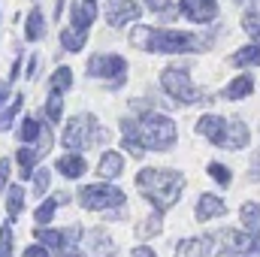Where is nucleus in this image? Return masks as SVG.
<instances>
[{
	"label": "nucleus",
	"mask_w": 260,
	"mask_h": 257,
	"mask_svg": "<svg viewBox=\"0 0 260 257\" xmlns=\"http://www.w3.org/2000/svg\"><path fill=\"white\" fill-rule=\"evenodd\" d=\"M40 157H43V154H40L37 148H30V145H21V148L15 151V160H18V167H21V179H34Z\"/></svg>",
	"instance_id": "nucleus-25"
},
{
	"label": "nucleus",
	"mask_w": 260,
	"mask_h": 257,
	"mask_svg": "<svg viewBox=\"0 0 260 257\" xmlns=\"http://www.w3.org/2000/svg\"><path fill=\"white\" fill-rule=\"evenodd\" d=\"M179 9L194 24H209L218 18V0H179Z\"/></svg>",
	"instance_id": "nucleus-11"
},
{
	"label": "nucleus",
	"mask_w": 260,
	"mask_h": 257,
	"mask_svg": "<svg viewBox=\"0 0 260 257\" xmlns=\"http://www.w3.org/2000/svg\"><path fill=\"white\" fill-rule=\"evenodd\" d=\"M97 173H100V179H106V182L118 179V176L124 173V157H121L118 151H106V154L100 157V164H97Z\"/></svg>",
	"instance_id": "nucleus-23"
},
{
	"label": "nucleus",
	"mask_w": 260,
	"mask_h": 257,
	"mask_svg": "<svg viewBox=\"0 0 260 257\" xmlns=\"http://www.w3.org/2000/svg\"><path fill=\"white\" fill-rule=\"evenodd\" d=\"M130 257H157V254H154V251H151L148 245H136V248L130 251Z\"/></svg>",
	"instance_id": "nucleus-44"
},
{
	"label": "nucleus",
	"mask_w": 260,
	"mask_h": 257,
	"mask_svg": "<svg viewBox=\"0 0 260 257\" xmlns=\"http://www.w3.org/2000/svg\"><path fill=\"white\" fill-rule=\"evenodd\" d=\"M251 142V130L242 118H230V127H227V148L230 151H239Z\"/></svg>",
	"instance_id": "nucleus-22"
},
{
	"label": "nucleus",
	"mask_w": 260,
	"mask_h": 257,
	"mask_svg": "<svg viewBox=\"0 0 260 257\" xmlns=\"http://www.w3.org/2000/svg\"><path fill=\"white\" fill-rule=\"evenodd\" d=\"M46 133H49L46 121H40L37 115H27V118L21 121V130H18V136H21V142H24V145H40Z\"/></svg>",
	"instance_id": "nucleus-20"
},
{
	"label": "nucleus",
	"mask_w": 260,
	"mask_h": 257,
	"mask_svg": "<svg viewBox=\"0 0 260 257\" xmlns=\"http://www.w3.org/2000/svg\"><path fill=\"white\" fill-rule=\"evenodd\" d=\"M233 3H245V0H233Z\"/></svg>",
	"instance_id": "nucleus-47"
},
{
	"label": "nucleus",
	"mask_w": 260,
	"mask_h": 257,
	"mask_svg": "<svg viewBox=\"0 0 260 257\" xmlns=\"http://www.w3.org/2000/svg\"><path fill=\"white\" fill-rule=\"evenodd\" d=\"M227 127H230V118H221V115H203L197 121V133L218 148H227Z\"/></svg>",
	"instance_id": "nucleus-12"
},
{
	"label": "nucleus",
	"mask_w": 260,
	"mask_h": 257,
	"mask_svg": "<svg viewBox=\"0 0 260 257\" xmlns=\"http://www.w3.org/2000/svg\"><path fill=\"white\" fill-rule=\"evenodd\" d=\"M230 64L233 67H260V46L251 43V46L233 52V55H230Z\"/></svg>",
	"instance_id": "nucleus-28"
},
{
	"label": "nucleus",
	"mask_w": 260,
	"mask_h": 257,
	"mask_svg": "<svg viewBox=\"0 0 260 257\" xmlns=\"http://www.w3.org/2000/svg\"><path fill=\"white\" fill-rule=\"evenodd\" d=\"M9 157H0V191H6L9 188Z\"/></svg>",
	"instance_id": "nucleus-39"
},
{
	"label": "nucleus",
	"mask_w": 260,
	"mask_h": 257,
	"mask_svg": "<svg viewBox=\"0 0 260 257\" xmlns=\"http://www.w3.org/2000/svg\"><path fill=\"white\" fill-rule=\"evenodd\" d=\"M97 21V3L94 0H73L70 6V24L79 30H88Z\"/></svg>",
	"instance_id": "nucleus-14"
},
{
	"label": "nucleus",
	"mask_w": 260,
	"mask_h": 257,
	"mask_svg": "<svg viewBox=\"0 0 260 257\" xmlns=\"http://www.w3.org/2000/svg\"><path fill=\"white\" fill-rule=\"evenodd\" d=\"M248 179H251V182H260V148H254V154H251V164H248Z\"/></svg>",
	"instance_id": "nucleus-38"
},
{
	"label": "nucleus",
	"mask_w": 260,
	"mask_h": 257,
	"mask_svg": "<svg viewBox=\"0 0 260 257\" xmlns=\"http://www.w3.org/2000/svg\"><path fill=\"white\" fill-rule=\"evenodd\" d=\"M64 91H55L52 88V94L46 97V118L52 121V124H58L61 121V115H64V97H61Z\"/></svg>",
	"instance_id": "nucleus-31"
},
{
	"label": "nucleus",
	"mask_w": 260,
	"mask_h": 257,
	"mask_svg": "<svg viewBox=\"0 0 260 257\" xmlns=\"http://www.w3.org/2000/svg\"><path fill=\"white\" fill-rule=\"evenodd\" d=\"M0 257H12V227H0Z\"/></svg>",
	"instance_id": "nucleus-37"
},
{
	"label": "nucleus",
	"mask_w": 260,
	"mask_h": 257,
	"mask_svg": "<svg viewBox=\"0 0 260 257\" xmlns=\"http://www.w3.org/2000/svg\"><path fill=\"white\" fill-rule=\"evenodd\" d=\"M160 88L173 97V103H179V106H194V103H206L209 97L197 88L194 82H191V73L185 70V67H164L160 70Z\"/></svg>",
	"instance_id": "nucleus-5"
},
{
	"label": "nucleus",
	"mask_w": 260,
	"mask_h": 257,
	"mask_svg": "<svg viewBox=\"0 0 260 257\" xmlns=\"http://www.w3.org/2000/svg\"><path fill=\"white\" fill-rule=\"evenodd\" d=\"M79 203H82V209H91V212H115L127 203V197H124L121 188H115L103 179V182L85 185L79 191Z\"/></svg>",
	"instance_id": "nucleus-6"
},
{
	"label": "nucleus",
	"mask_w": 260,
	"mask_h": 257,
	"mask_svg": "<svg viewBox=\"0 0 260 257\" xmlns=\"http://www.w3.org/2000/svg\"><path fill=\"white\" fill-rule=\"evenodd\" d=\"M212 242H215V236H191L176 248V257H209Z\"/></svg>",
	"instance_id": "nucleus-17"
},
{
	"label": "nucleus",
	"mask_w": 260,
	"mask_h": 257,
	"mask_svg": "<svg viewBox=\"0 0 260 257\" xmlns=\"http://www.w3.org/2000/svg\"><path fill=\"white\" fill-rule=\"evenodd\" d=\"M52 88H55V91H70V88H73V70H70V67H58V70L52 73Z\"/></svg>",
	"instance_id": "nucleus-35"
},
{
	"label": "nucleus",
	"mask_w": 260,
	"mask_h": 257,
	"mask_svg": "<svg viewBox=\"0 0 260 257\" xmlns=\"http://www.w3.org/2000/svg\"><path fill=\"white\" fill-rule=\"evenodd\" d=\"M64 179H82L85 173H88V164H85V157L82 154H76V151H70L64 157H58V167H55Z\"/></svg>",
	"instance_id": "nucleus-19"
},
{
	"label": "nucleus",
	"mask_w": 260,
	"mask_h": 257,
	"mask_svg": "<svg viewBox=\"0 0 260 257\" xmlns=\"http://www.w3.org/2000/svg\"><path fill=\"white\" fill-rule=\"evenodd\" d=\"M58 40H61V46H64V52H82L85 49V43H88V30H79V27H64L61 34H58Z\"/></svg>",
	"instance_id": "nucleus-27"
},
{
	"label": "nucleus",
	"mask_w": 260,
	"mask_h": 257,
	"mask_svg": "<svg viewBox=\"0 0 260 257\" xmlns=\"http://www.w3.org/2000/svg\"><path fill=\"white\" fill-rule=\"evenodd\" d=\"M9 85H12L9 79H6V82H0V109L9 103Z\"/></svg>",
	"instance_id": "nucleus-43"
},
{
	"label": "nucleus",
	"mask_w": 260,
	"mask_h": 257,
	"mask_svg": "<svg viewBox=\"0 0 260 257\" xmlns=\"http://www.w3.org/2000/svg\"><path fill=\"white\" fill-rule=\"evenodd\" d=\"M24 257H49V248H46L43 242H34V245L24 248Z\"/></svg>",
	"instance_id": "nucleus-41"
},
{
	"label": "nucleus",
	"mask_w": 260,
	"mask_h": 257,
	"mask_svg": "<svg viewBox=\"0 0 260 257\" xmlns=\"http://www.w3.org/2000/svg\"><path fill=\"white\" fill-rule=\"evenodd\" d=\"M221 245L227 257H260V239L251 233H239V230H224L221 233Z\"/></svg>",
	"instance_id": "nucleus-9"
},
{
	"label": "nucleus",
	"mask_w": 260,
	"mask_h": 257,
	"mask_svg": "<svg viewBox=\"0 0 260 257\" xmlns=\"http://www.w3.org/2000/svg\"><path fill=\"white\" fill-rule=\"evenodd\" d=\"M136 188L142 191V197L154 206V212H167L173 209L182 191H185V176L179 170L170 167H157V170H139L136 173Z\"/></svg>",
	"instance_id": "nucleus-2"
},
{
	"label": "nucleus",
	"mask_w": 260,
	"mask_h": 257,
	"mask_svg": "<svg viewBox=\"0 0 260 257\" xmlns=\"http://www.w3.org/2000/svg\"><path fill=\"white\" fill-rule=\"evenodd\" d=\"M46 37V15H43V9L34 3V9L27 12V21H24V40L27 43H40Z\"/></svg>",
	"instance_id": "nucleus-21"
},
{
	"label": "nucleus",
	"mask_w": 260,
	"mask_h": 257,
	"mask_svg": "<svg viewBox=\"0 0 260 257\" xmlns=\"http://www.w3.org/2000/svg\"><path fill=\"white\" fill-rule=\"evenodd\" d=\"M164 212H154L148 221H142V224H136V239H148V236H157L160 230H164V218H160Z\"/></svg>",
	"instance_id": "nucleus-32"
},
{
	"label": "nucleus",
	"mask_w": 260,
	"mask_h": 257,
	"mask_svg": "<svg viewBox=\"0 0 260 257\" xmlns=\"http://www.w3.org/2000/svg\"><path fill=\"white\" fill-rule=\"evenodd\" d=\"M37 242H43L52 254L58 257H82V230L79 227H67V230H49V227H40L34 233Z\"/></svg>",
	"instance_id": "nucleus-8"
},
{
	"label": "nucleus",
	"mask_w": 260,
	"mask_h": 257,
	"mask_svg": "<svg viewBox=\"0 0 260 257\" xmlns=\"http://www.w3.org/2000/svg\"><path fill=\"white\" fill-rule=\"evenodd\" d=\"M206 173L221 185V188H230V182H233V173H230V167H224V164H218V160H212L209 167H206Z\"/></svg>",
	"instance_id": "nucleus-33"
},
{
	"label": "nucleus",
	"mask_w": 260,
	"mask_h": 257,
	"mask_svg": "<svg viewBox=\"0 0 260 257\" xmlns=\"http://www.w3.org/2000/svg\"><path fill=\"white\" fill-rule=\"evenodd\" d=\"M88 239H91V242H88L91 254H97V257H115V254H118V245L112 242V236H109L106 230H100V227H97V230H91V233H88Z\"/></svg>",
	"instance_id": "nucleus-18"
},
{
	"label": "nucleus",
	"mask_w": 260,
	"mask_h": 257,
	"mask_svg": "<svg viewBox=\"0 0 260 257\" xmlns=\"http://www.w3.org/2000/svg\"><path fill=\"white\" fill-rule=\"evenodd\" d=\"M61 12H64V0H55V12H52V15H55V21L61 18Z\"/></svg>",
	"instance_id": "nucleus-46"
},
{
	"label": "nucleus",
	"mask_w": 260,
	"mask_h": 257,
	"mask_svg": "<svg viewBox=\"0 0 260 257\" xmlns=\"http://www.w3.org/2000/svg\"><path fill=\"white\" fill-rule=\"evenodd\" d=\"M64 203H70V194L67 191H61L58 197H52V200H46L37 212H34V221L40 224V227H46L52 218H55V212H58V206H64Z\"/></svg>",
	"instance_id": "nucleus-24"
},
{
	"label": "nucleus",
	"mask_w": 260,
	"mask_h": 257,
	"mask_svg": "<svg viewBox=\"0 0 260 257\" xmlns=\"http://www.w3.org/2000/svg\"><path fill=\"white\" fill-rule=\"evenodd\" d=\"M130 43L151 55H194L206 49V40L191 30H173V27H151V24H133Z\"/></svg>",
	"instance_id": "nucleus-1"
},
{
	"label": "nucleus",
	"mask_w": 260,
	"mask_h": 257,
	"mask_svg": "<svg viewBox=\"0 0 260 257\" xmlns=\"http://www.w3.org/2000/svg\"><path fill=\"white\" fill-rule=\"evenodd\" d=\"M145 6L151 12H170L173 9V0H145Z\"/></svg>",
	"instance_id": "nucleus-40"
},
{
	"label": "nucleus",
	"mask_w": 260,
	"mask_h": 257,
	"mask_svg": "<svg viewBox=\"0 0 260 257\" xmlns=\"http://www.w3.org/2000/svg\"><path fill=\"white\" fill-rule=\"evenodd\" d=\"M24 209V188L21 185H9L6 188V212H9V221H15Z\"/></svg>",
	"instance_id": "nucleus-29"
},
{
	"label": "nucleus",
	"mask_w": 260,
	"mask_h": 257,
	"mask_svg": "<svg viewBox=\"0 0 260 257\" xmlns=\"http://www.w3.org/2000/svg\"><path fill=\"white\" fill-rule=\"evenodd\" d=\"M251 91H254V76L251 73H239L236 79H230L224 85L221 97L224 100H245V97H251Z\"/></svg>",
	"instance_id": "nucleus-15"
},
{
	"label": "nucleus",
	"mask_w": 260,
	"mask_h": 257,
	"mask_svg": "<svg viewBox=\"0 0 260 257\" xmlns=\"http://www.w3.org/2000/svg\"><path fill=\"white\" fill-rule=\"evenodd\" d=\"M37 70H40V55H30V61H27V73H24V76L34 82V79H37Z\"/></svg>",
	"instance_id": "nucleus-42"
},
{
	"label": "nucleus",
	"mask_w": 260,
	"mask_h": 257,
	"mask_svg": "<svg viewBox=\"0 0 260 257\" xmlns=\"http://www.w3.org/2000/svg\"><path fill=\"white\" fill-rule=\"evenodd\" d=\"M18 73H21V55L15 58V64H12V70H9V82H15V79H18Z\"/></svg>",
	"instance_id": "nucleus-45"
},
{
	"label": "nucleus",
	"mask_w": 260,
	"mask_h": 257,
	"mask_svg": "<svg viewBox=\"0 0 260 257\" xmlns=\"http://www.w3.org/2000/svg\"><path fill=\"white\" fill-rule=\"evenodd\" d=\"M242 30L251 37V43H257L260 46V9L245 12V18H242Z\"/></svg>",
	"instance_id": "nucleus-34"
},
{
	"label": "nucleus",
	"mask_w": 260,
	"mask_h": 257,
	"mask_svg": "<svg viewBox=\"0 0 260 257\" xmlns=\"http://www.w3.org/2000/svg\"><path fill=\"white\" fill-rule=\"evenodd\" d=\"M239 218H242V227H245V233H251V236H257L260 239V203H242V209H239Z\"/></svg>",
	"instance_id": "nucleus-26"
},
{
	"label": "nucleus",
	"mask_w": 260,
	"mask_h": 257,
	"mask_svg": "<svg viewBox=\"0 0 260 257\" xmlns=\"http://www.w3.org/2000/svg\"><path fill=\"white\" fill-rule=\"evenodd\" d=\"M136 130H139L145 151H170L179 139L176 121L167 112H142L136 118Z\"/></svg>",
	"instance_id": "nucleus-3"
},
{
	"label": "nucleus",
	"mask_w": 260,
	"mask_h": 257,
	"mask_svg": "<svg viewBox=\"0 0 260 257\" xmlns=\"http://www.w3.org/2000/svg\"><path fill=\"white\" fill-rule=\"evenodd\" d=\"M121 145H124V151H127L130 157H142L145 154V145H142V139H139V130H136V118H124L121 121Z\"/></svg>",
	"instance_id": "nucleus-16"
},
{
	"label": "nucleus",
	"mask_w": 260,
	"mask_h": 257,
	"mask_svg": "<svg viewBox=\"0 0 260 257\" xmlns=\"http://www.w3.org/2000/svg\"><path fill=\"white\" fill-rule=\"evenodd\" d=\"M21 106H24V94H12V103L6 109H0V133H6L15 124V115L21 112Z\"/></svg>",
	"instance_id": "nucleus-30"
},
{
	"label": "nucleus",
	"mask_w": 260,
	"mask_h": 257,
	"mask_svg": "<svg viewBox=\"0 0 260 257\" xmlns=\"http://www.w3.org/2000/svg\"><path fill=\"white\" fill-rule=\"evenodd\" d=\"M224 212H227V203L218 197V194H200V200H197L194 206V215L197 221H212V218H224Z\"/></svg>",
	"instance_id": "nucleus-13"
},
{
	"label": "nucleus",
	"mask_w": 260,
	"mask_h": 257,
	"mask_svg": "<svg viewBox=\"0 0 260 257\" xmlns=\"http://www.w3.org/2000/svg\"><path fill=\"white\" fill-rule=\"evenodd\" d=\"M61 142H64V148H70V151H85V148H94V145L109 142V130L100 127L97 115H91V112L73 115V118L67 121Z\"/></svg>",
	"instance_id": "nucleus-4"
},
{
	"label": "nucleus",
	"mask_w": 260,
	"mask_h": 257,
	"mask_svg": "<svg viewBox=\"0 0 260 257\" xmlns=\"http://www.w3.org/2000/svg\"><path fill=\"white\" fill-rule=\"evenodd\" d=\"M103 15H106V24H109V27H127L130 21H133V24L139 21L142 6H139L136 0H106Z\"/></svg>",
	"instance_id": "nucleus-10"
},
{
	"label": "nucleus",
	"mask_w": 260,
	"mask_h": 257,
	"mask_svg": "<svg viewBox=\"0 0 260 257\" xmlns=\"http://www.w3.org/2000/svg\"><path fill=\"white\" fill-rule=\"evenodd\" d=\"M30 182H34V197H43L52 185V170H37Z\"/></svg>",
	"instance_id": "nucleus-36"
},
{
	"label": "nucleus",
	"mask_w": 260,
	"mask_h": 257,
	"mask_svg": "<svg viewBox=\"0 0 260 257\" xmlns=\"http://www.w3.org/2000/svg\"><path fill=\"white\" fill-rule=\"evenodd\" d=\"M85 73H88L91 79L109 82V88L115 91V88H121L124 79H127V61H124L121 55H112V52H97V55L88 58Z\"/></svg>",
	"instance_id": "nucleus-7"
}]
</instances>
